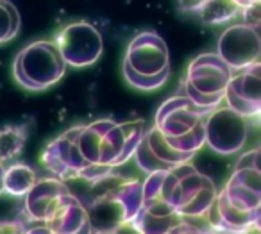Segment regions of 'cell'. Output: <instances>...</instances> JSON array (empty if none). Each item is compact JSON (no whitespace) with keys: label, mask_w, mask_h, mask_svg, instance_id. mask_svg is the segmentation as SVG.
Returning <instances> with one entry per match:
<instances>
[{"label":"cell","mask_w":261,"mask_h":234,"mask_svg":"<svg viewBox=\"0 0 261 234\" xmlns=\"http://www.w3.org/2000/svg\"><path fill=\"white\" fill-rule=\"evenodd\" d=\"M236 72L225 88V102L245 118L257 116L261 111V65L254 63Z\"/></svg>","instance_id":"cell-13"},{"label":"cell","mask_w":261,"mask_h":234,"mask_svg":"<svg viewBox=\"0 0 261 234\" xmlns=\"http://www.w3.org/2000/svg\"><path fill=\"white\" fill-rule=\"evenodd\" d=\"M122 68L140 75H158L170 70V54L165 40L154 31L140 33L127 45Z\"/></svg>","instance_id":"cell-9"},{"label":"cell","mask_w":261,"mask_h":234,"mask_svg":"<svg viewBox=\"0 0 261 234\" xmlns=\"http://www.w3.org/2000/svg\"><path fill=\"white\" fill-rule=\"evenodd\" d=\"M231 75L232 70L218 54H200L188 65L179 95L188 97L199 108L213 109L224 100Z\"/></svg>","instance_id":"cell-5"},{"label":"cell","mask_w":261,"mask_h":234,"mask_svg":"<svg viewBox=\"0 0 261 234\" xmlns=\"http://www.w3.org/2000/svg\"><path fill=\"white\" fill-rule=\"evenodd\" d=\"M43 232L52 234H84L91 232L90 216L86 205L68 191L54 207L47 220L43 222Z\"/></svg>","instance_id":"cell-14"},{"label":"cell","mask_w":261,"mask_h":234,"mask_svg":"<svg viewBox=\"0 0 261 234\" xmlns=\"http://www.w3.org/2000/svg\"><path fill=\"white\" fill-rule=\"evenodd\" d=\"M66 66L86 68L100 59L104 52L102 34L90 22H75L63 27L54 38Z\"/></svg>","instance_id":"cell-7"},{"label":"cell","mask_w":261,"mask_h":234,"mask_svg":"<svg viewBox=\"0 0 261 234\" xmlns=\"http://www.w3.org/2000/svg\"><path fill=\"white\" fill-rule=\"evenodd\" d=\"M211 230L218 232H249L252 227H259L261 213L242 211L227 200L224 190L217 193L215 202L206 213Z\"/></svg>","instance_id":"cell-15"},{"label":"cell","mask_w":261,"mask_h":234,"mask_svg":"<svg viewBox=\"0 0 261 234\" xmlns=\"http://www.w3.org/2000/svg\"><path fill=\"white\" fill-rule=\"evenodd\" d=\"M68 191L70 190L65 180L58 179V177L38 179L23 197L25 198L23 216H25L27 223H22V225H34L29 227L27 232H43V227H41L43 222L50 216L63 195H66Z\"/></svg>","instance_id":"cell-12"},{"label":"cell","mask_w":261,"mask_h":234,"mask_svg":"<svg viewBox=\"0 0 261 234\" xmlns=\"http://www.w3.org/2000/svg\"><path fill=\"white\" fill-rule=\"evenodd\" d=\"M193 155L195 154L192 152H181L174 148L156 127H150V129H145L133 158L136 159L140 170H143L145 173H152L158 170H168L181 163L192 161Z\"/></svg>","instance_id":"cell-11"},{"label":"cell","mask_w":261,"mask_h":234,"mask_svg":"<svg viewBox=\"0 0 261 234\" xmlns=\"http://www.w3.org/2000/svg\"><path fill=\"white\" fill-rule=\"evenodd\" d=\"M38 180V175L29 165L13 163L4 168V193L11 197H25L27 191Z\"/></svg>","instance_id":"cell-16"},{"label":"cell","mask_w":261,"mask_h":234,"mask_svg":"<svg viewBox=\"0 0 261 234\" xmlns=\"http://www.w3.org/2000/svg\"><path fill=\"white\" fill-rule=\"evenodd\" d=\"M145 129V120L142 118L123 123L104 118L77 125L75 143L84 170L83 180L97 184L115 168L125 165L135 154Z\"/></svg>","instance_id":"cell-1"},{"label":"cell","mask_w":261,"mask_h":234,"mask_svg":"<svg viewBox=\"0 0 261 234\" xmlns=\"http://www.w3.org/2000/svg\"><path fill=\"white\" fill-rule=\"evenodd\" d=\"M210 111L193 104L185 95H175L160 106L154 127L174 148L197 154L206 145L204 120Z\"/></svg>","instance_id":"cell-3"},{"label":"cell","mask_w":261,"mask_h":234,"mask_svg":"<svg viewBox=\"0 0 261 234\" xmlns=\"http://www.w3.org/2000/svg\"><path fill=\"white\" fill-rule=\"evenodd\" d=\"M20 31V13L9 0H0V45L15 40Z\"/></svg>","instance_id":"cell-19"},{"label":"cell","mask_w":261,"mask_h":234,"mask_svg":"<svg viewBox=\"0 0 261 234\" xmlns=\"http://www.w3.org/2000/svg\"><path fill=\"white\" fill-rule=\"evenodd\" d=\"M224 193L234 207L261 213V168L257 148L249 150L238 159Z\"/></svg>","instance_id":"cell-8"},{"label":"cell","mask_w":261,"mask_h":234,"mask_svg":"<svg viewBox=\"0 0 261 234\" xmlns=\"http://www.w3.org/2000/svg\"><path fill=\"white\" fill-rule=\"evenodd\" d=\"M179 9L182 13H188V15H197L200 11L204 4H206V0H177Z\"/></svg>","instance_id":"cell-21"},{"label":"cell","mask_w":261,"mask_h":234,"mask_svg":"<svg viewBox=\"0 0 261 234\" xmlns=\"http://www.w3.org/2000/svg\"><path fill=\"white\" fill-rule=\"evenodd\" d=\"M220 59L232 70H242L259 63L261 38L256 27L249 23H236L220 34L217 43Z\"/></svg>","instance_id":"cell-10"},{"label":"cell","mask_w":261,"mask_h":234,"mask_svg":"<svg viewBox=\"0 0 261 234\" xmlns=\"http://www.w3.org/2000/svg\"><path fill=\"white\" fill-rule=\"evenodd\" d=\"M27 134L29 131L25 125H8L0 129V161L8 163L18 158L27 143Z\"/></svg>","instance_id":"cell-17"},{"label":"cell","mask_w":261,"mask_h":234,"mask_svg":"<svg viewBox=\"0 0 261 234\" xmlns=\"http://www.w3.org/2000/svg\"><path fill=\"white\" fill-rule=\"evenodd\" d=\"M240 9H245V8H250V6H256L259 4V0H232Z\"/></svg>","instance_id":"cell-23"},{"label":"cell","mask_w":261,"mask_h":234,"mask_svg":"<svg viewBox=\"0 0 261 234\" xmlns=\"http://www.w3.org/2000/svg\"><path fill=\"white\" fill-rule=\"evenodd\" d=\"M4 163L0 161V195L4 193Z\"/></svg>","instance_id":"cell-24"},{"label":"cell","mask_w":261,"mask_h":234,"mask_svg":"<svg viewBox=\"0 0 261 234\" xmlns=\"http://www.w3.org/2000/svg\"><path fill=\"white\" fill-rule=\"evenodd\" d=\"M249 123L247 118L231 109L229 106H217L204 120L206 145L220 155L238 154L247 143Z\"/></svg>","instance_id":"cell-6"},{"label":"cell","mask_w":261,"mask_h":234,"mask_svg":"<svg viewBox=\"0 0 261 234\" xmlns=\"http://www.w3.org/2000/svg\"><path fill=\"white\" fill-rule=\"evenodd\" d=\"M66 72V63L54 41L29 43L16 54L13 73L16 83L29 91H45L58 84Z\"/></svg>","instance_id":"cell-4"},{"label":"cell","mask_w":261,"mask_h":234,"mask_svg":"<svg viewBox=\"0 0 261 234\" xmlns=\"http://www.w3.org/2000/svg\"><path fill=\"white\" fill-rule=\"evenodd\" d=\"M240 8L232 0H206V4L197 13L200 20L207 25H218L232 20L238 15Z\"/></svg>","instance_id":"cell-18"},{"label":"cell","mask_w":261,"mask_h":234,"mask_svg":"<svg viewBox=\"0 0 261 234\" xmlns=\"http://www.w3.org/2000/svg\"><path fill=\"white\" fill-rule=\"evenodd\" d=\"M122 73H123V77H125L127 84L140 91L160 90V88L168 81V77H170V70L158 73V75H140V73H135V72H130V70L122 68Z\"/></svg>","instance_id":"cell-20"},{"label":"cell","mask_w":261,"mask_h":234,"mask_svg":"<svg viewBox=\"0 0 261 234\" xmlns=\"http://www.w3.org/2000/svg\"><path fill=\"white\" fill-rule=\"evenodd\" d=\"M4 227H0V232L4 230V232H23V227H22V223H2Z\"/></svg>","instance_id":"cell-22"},{"label":"cell","mask_w":261,"mask_h":234,"mask_svg":"<svg viewBox=\"0 0 261 234\" xmlns=\"http://www.w3.org/2000/svg\"><path fill=\"white\" fill-rule=\"evenodd\" d=\"M104 191L95 195L88 205L91 232H116L142 207V183L138 179H111V173L100 179Z\"/></svg>","instance_id":"cell-2"}]
</instances>
